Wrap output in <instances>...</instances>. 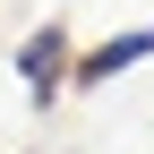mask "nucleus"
Wrapping results in <instances>:
<instances>
[{"label": "nucleus", "mask_w": 154, "mask_h": 154, "mask_svg": "<svg viewBox=\"0 0 154 154\" xmlns=\"http://www.w3.org/2000/svg\"><path fill=\"white\" fill-rule=\"evenodd\" d=\"M154 60V17H146V26H120V34H103V43H94V51H77V60H69V77H77V86H111V77H128V69H146Z\"/></svg>", "instance_id": "obj_2"}, {"label": "nucleus", "mask_w": 154, "mask_h": 154, "mask_svg": "<svg viewBox=\"0 0 154 154\" xmlns=\"http://www.w3.org/2000/svg\"><path fill=\"white\" fill-rule=\"evenodd\" d=\"M69 60H77V51H69V34H60V26H34L26 43H17V86L34 94V111H51V103H60Z\"/></svg>", "instance_id": "obj_1"}]
</instances>
